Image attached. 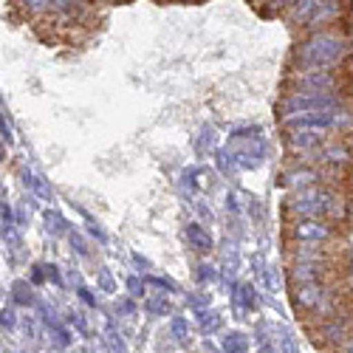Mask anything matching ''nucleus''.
<instances>
[{"label": "nucleus", "mask_w": 353, "mask_h": 353, "mask_svg": "<svg viewBox=\"0 0 353 353\" xmlns=\"http://www.w3.org/2000/svg\"><path fill=\"white\" fill-rule=\"evenodd\" d=\"M347 203L345 198L331 190L328 184H311L300 187L288 201H285V212L294 218H322V221H342L345 218Z\"/></svg>", "instance_id": "nucleus-1"}, {"label": "nucleus", "mask_w": 353, "mask_h": 353, "mask_svg": "<svg viewBox=\"0 0 353 353\" xmlns=\"http://www.w3.org/2000/svg\"><path fill=\"white\" fill-rule=\"evenodd\" d=\"M288 238L294 243H331L339 238L334 221L322 218H294L288 223Z\"/></svg>", "instance_id": "nucleus-2"}, {"label": "nucleus", "mask_w": 353, "mask_h": 353, "mask_svg": "<svg viewBox=\"0 0 353 353\" xmlns=\"http://www.w3.org/2000/svg\"><path fill=\"white\" fill-rule=\"evenodd\" d=\"M350 334V319L345 314H334V316H325L322 319L319 331H314L316 342H325V345H339L345 342Z\"/></svg>", "instance_id": "nucleus-3"}, {"label": "nucleus", "mask_w": 353, "mask_h": 353, "mask_svg": "<svg viewBox=\"0 0 353 353\" xmlns=\"http://www.w3.org/2000/svg\"><path fill=\"white\" fill-rule=\"evenodd\" d=\"M187 234H190V241H192L201 252H207V249H210V238H207V234H203L198 226H190V232H187Z\"/></svg>", "instance_id": "nucleus-4"}, {"label": "nucleus", "mask_w": 353, "mask_h": 353, "mask_svg": "<svg viewBox=\"0 0 353 353\" xmlns=\"http://www.w3.org/2000/svg\"><path fill=\"white\" fill-rule=\"evenodd\" d=\"M172 336L179 339V342H187L190 328H187V322H184V319H175V322H172Z\"/></svg>", "instance_id": "nucleus-5"}, {"label": "nucleus", "mask_w": 353, "mask_h": 353, "mask_svg": "<svg viewBox=\"0 0 353 353\" xmlns=\"http://www.w3.org/2000/svg\"><path fill=\"white\" fill-rule=\"evenodd\" d=\"M243 345H246V342H243V336H241V334H234V336H229V339H226V353H241V350H243Z\"/></svg>", "instance_id": "nucleus-6"}, {"label": "nucleus", "mask_w": 353, "mask_h": 353, "mask_svg": "<svg viewBox=\"0 0 353 353\" xmlns=\"http://www.w3.org/2000/svg\"><path fill=\"white\" fill-rule=\"evenodd\" d=\"M280 347H283V353H300V350H297V345H294V336H291V334H283Z\"/></svg>", "instance_id": "nucleus-7"}, {"label": "nucleus", "mask_w": 353, "mask_h": 353, "mask_svg": "<svg viewBox=\"0 0 353 353\" xmlns=\"http://www.w3.org/2000/svg\"><path fill=\"white\" fill-rule=\"evenodd\" d=\"M108 336H110V345H113V350H119V353H125V342H122V336H116L113 331H110Z\"/></svg>", "instance_id": "nucleus-8"}, {"label": "nucleus", "mask_w": 353, "mask_h": 353, "mask_svg": "<svg viewBox=\"0 0 353 353\" xmlns=\"http://www.w3.org/2000/svg\"><path fill=\"white\" fill-rule=\"evenodd\" d=\"M342 353H353V342H347V345L342 347Z\"/></svg>", "instance_id": "nucleus-9"}]
</instances>
